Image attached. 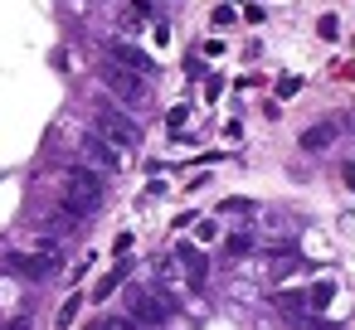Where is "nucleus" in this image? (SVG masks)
Returning a JSON list of instances; mask_svg holds the SVG:
<instances>
[{"instance_id": "f257e3e1", "label": "nucleus", "mask_w": 355, "mask_h": 330, "mask_svg": "<svg viewBox=\"0 0 355 330\" xmlns=\"http://www.w3.org/2000/svg\"><path fill=\"white\" fill-rule=\"evenodd\" d=\"M103 194H107V185H103V175H98V170H88V165H69V170H64L59 209H69V214L88 219V214L103 204Z\"/></svg>"}, {"instance_id": "f03ea898", "label": "nucleus", "mask_w": 355, "mask_h": 330, "mask_svg": "<svg viewBox=\"0 0 355 330\" xmlns=\"http://www.w3.org/2000/svg\"><path fill=\"white\" fill-rule=\"evenodd\" d=\"M98 136H103L107 146H117V151H137V146H141L137 122H127L117 107H103V112H98Z\"/></svg>"}, {"instance_id": "7ed1b4c3", "label": "nucleus", "mask_w": 355, "mask_h": 330, "mask_svg": "<svg viewBox=\"0 0 355 330\" xmlns=\"http://www.w3.org/2000/svg\"><path fill=\"white\" fill-rule=\"evenodd\" d=\"M127 315H132L137 325H166L171 301H161V296H151V291H127Z\"/></svg>"}, {"instance_id": "20e7f679", "label": "nucleus", "mask_w": 355, "mask_h": 330, "mask_svg": "<svg viewBox=\"0 0 355 330\" xmlns=\"http://www.w3.org/2000/svg\"><path fill=\"white\" fill-rule=\"evenodd\" d=\"M103 78H107V88H112V93H117L122 102H141V98H146V83H141V78H137L132 68H122V64H112V59H107V68H103Z\"/></svg>"}, {"instance_id": "39448f33", "label": "nucleus", "mask_w": 355, "mask_h": 330, "mask_svg": "<svg viewBox=\"0 0 355 330\" xmlns=\"http://www.w3.org/2000/svg\"><path fill=\"white\" fill-rule=\"evenodd\" d=\"M83 156H88L93 165H103V170H117V165H122V151H117V146H107L98 131H88V136H83Z\"/></svg>"}, {"instance_id": "423d86ee", "label": "nucleus", "mask_w": 355, "mask_h": 330, "mask_svg": "<svg viewBox=\"0 0 355 330\" xmlns=\"http://www.w3.org/2000/svg\"><path fill=\"white\" fill-rule=\"evenodd\" d=\"M107 59H112V64H122V68H132V73H151V59H146V54H137L132 44H112V49H107Z\"/></svg>"}, {"instance_id": "0eeeda50", "label": "nucleus", "mask_w": 355, "mask_h": 330, "mask_svg": "<svg viewBox=\"0 0 355 330\" xmlns=\"http://www.w3.org/2000/svg\"><path fill=\"white\" fill-rule=\"evenodd\" d=\"M336 131H340V122H321V127L302 131V146H306V151H321V146H331V141H336Z\"/></svg>"}, {"instance_id": "6e6552de", "label": "nucleus", "mask_w": 355, "mask_h": 330, "mask_svg": "<svg viewBox=\"0 0 355 330\" xmlns=\"http://www.w3.org/2000/svg\"><path fill=\"white\" fill-rule=\"evenodd\" d=\"M175 257L190 267V277H205V253H200L195 243H180V248H175Z\"/></svg>"}, {"instance_id": "1a4fd4ad", "label": "nucleus", "mask_w": 355, "mask_h": 330, "mask_svg": "<svg viewBox=\"0 0 355 330\" xmlns=\"http://www.w3.org/2000/svg\"><path fill=\"white\" fill-rule=\"evenodd\" d=\"M88 330H141V325H137L132 315H98Z\"/></svg>"}, {"instance_id": "9d476101", "label": "nucleus", "mask_w": 355, "mask_h": 330, "mask_svg": "<svg viewBox=\"0 0 355 330\" xmlns=\"http://www.w3.org/2000/svg\"><path fill=\"white\" fill-rule=\"evenodd\" d=\"M78 306H83V301H78V296H69V301H64V311H59V320H54V325H59V330H69V325H73V315H78Z\"/></svg>"}, {"instance_id": "9b49d317", "label": "nucleus", "mask_w": 355, "mask_h": 330, "mask_svg": "<svg viewBox=\"0 0 355 330\" xmlns=\"http://www.w3.org/2000/svg\"><path fill=\"white\" fill-rule=\"evenodd\" d=\"M117 282H122V272H107V277L98 282V291H93V296H98V301H103V296H112V291H117Z\"/></svg>"}, {"instance_id": "f8f14e48", "label": "nucleus", "mask_w": 355, "mask_h": 330, "mask_svg": "<svg viewBox=\"0 0 355 330\" xmlns=\"http://www.w3.org/2000/svg\"><path fill=\"white\" fill-rule=\"evenodd\" d=\"M316 30H321V39H336V30H340V25H336V15H326Z\"/></svg>"}, {"instance_id": "ddd939ff", "label": "nucleus", "mask_w": 355, "mask_h": 330, "mask_svg": "<svg viewBox=\"0 0 355 330\" xmlns=\"http://www.w3.org/2000/svg\"><path fill=\"white\" fill-rule=\"evenodd\" d=\"M302 301H306V296H302V291H287V296H277V306H287V311H297V306H302Z\"/></svg>"}, {"instance_id": "4468645a", "label": "nucleus", "mask_w": 355, "mask_h": 330, "mask_svg": "<svg viewBox=\"0 0 355 330\" xmlns=\"http://www.w3.org/2000/svg\"><path fill=\"white\" fill-rule=\"evenodd\" d=\"M297 88H302V83H297V78H282V83H277V98H292V93H297Z\"/></svg>"}]
</instances>
